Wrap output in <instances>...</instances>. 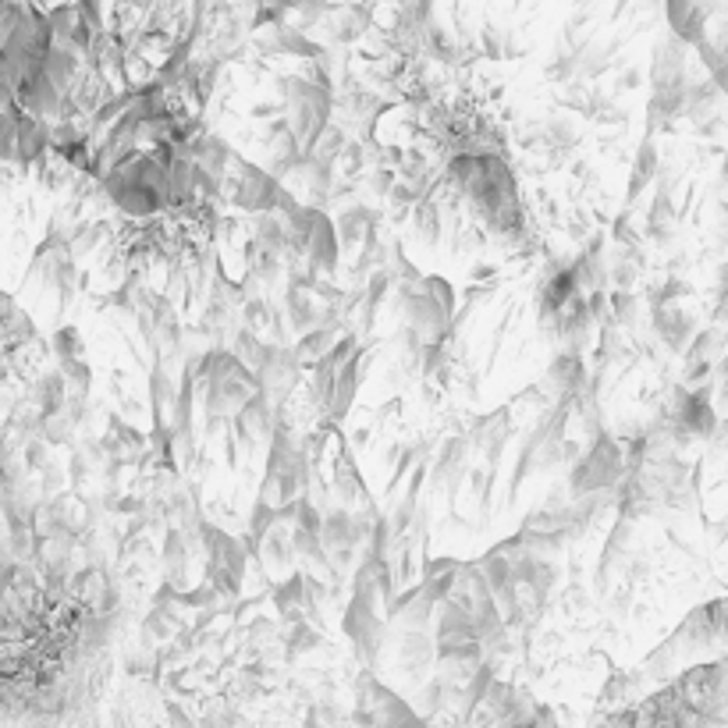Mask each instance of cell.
<instances>
[{"label":"cell","instance_id":"cell-1","mask_svg":"<svg viewBox=\"0 0 728 728\" xmlns=\"http://www.w3.org/2000/svg\"><path fill=\"white\" fill-rule=\"evenodd\" d=\"M451 182L469 200L473 214L502 238L526 235V210L515 189V178L494 153H462L451 160Z\"/></svg>","mask_w":728,"mask_h":728},{"label":"cell","instance_id":"cell-2","mask_svg":"<svg viewBox=\"0 0 728 728\" xmlns=\"http://www.w3.org/2000/svg\"><path fill=\"white\" fill-rule=\"evenodd\" d=\"M722 644H728V597L725 600H715L700 611H693L682 629L657 651L651 661H647V671L654 679H668L679 664L686 661H700L707 657L711 651H718Z\"/></svg>","mask_w":728,"mask_h":728},{"label":"cell","instance_id":"cell-3","mask_svg":"<svg viewBox=\"0 0 728 728\" xmlns=\"http://www.w3.org/2000/svg\"><path fill=\"white\" fill-rule=\"evenodd\" d=\"M405 316H409V327L416 331L420 345L423 349L434 345L437 338L448 331V320H451V289L440 278L420 281L405 295Z\"/></svg>","mask_w":728,"mask_h":728}]
</instances>
